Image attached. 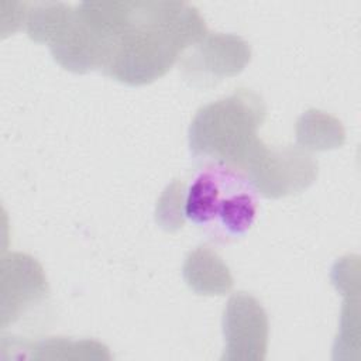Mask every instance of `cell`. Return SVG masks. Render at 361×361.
<instances>
[{
	"label": "cell",
	"mask_w": 361,
	"mask_h": 361,
	"mask_svg": "<svg viewBox=\"0 0 361 361\" xmlns=\"http://www.w3.org/2000/svg\"><path fill=\"white\" fill-rule=\"evenodd\" d=\"M206 34L203 17L188 3L83 1L65 4L47 44L68 71H100L140 86L164 76Z\"/></svg>",
	"instance_id": "cell-1"
},
{
	"label": "cell",
	"mask_w": 361,
	"mask_h": 361,
	"mask_svg": "<svg viewBox=\"0 0 361 361\" xmlns=\"http://www.w3.org/2000/svg\"><path fill=\"white\" fill-rule=\"evenodd\" d=\"M265 103L250 89L197 110L189 127V148L195 158L233 169L243 176L265 155L268 145L258 138Z\"/></svg>",
	"instance_id": "cell-2"
},
{
	"label": "cell",
	"mask_w": 361,
	"mask_h": 361,
	"mask_svg": "<svg viewBox=\"0 0 361 361\" xmlns=\"http://www.w3.org/2000/svg\"><path fill=\"white\" fill-rule=\"evenodd\" d=\"M255 189L241 173L204 164L185 195V216L221 241L243 235L254 221Z\"/></svg>",
	"instance_id": "cell-3"
},
{
	"label": "cell",
	"mask_w": 361,
	"mask_h": 361,
	"mask_svg": "<svg viewBox=\"0 0 361 361\" xmlns=\"http://www.w3.org/2000/svg\"><path fill=\"white\" fill-rule=\"evenodd\" d=\"M188 55H182L180 66L186 79L193 85H212L234 76L250 62V45L238 35L207 32L192 45Z\"/></svg>",
	"instance_id": "cell-4"
},
{
	"label": "cell",
	"mask_w": 361,
	"mask_h": 361,
	"mask_svg": "<svg viewBox=\"0 0 361 361\" xmlns=\"http://www.w3.org/2000/svg\"><path fill=\"white\" fill-rule=\"evenodd\" d=\"M317 176V162L300 147L268 148L247 176L255 192L265 197H283L302 192Z\"/></svg>",
	"instance_id": "cell-5"
},
{
	"label": "cell",
	"mask_w": 361,
	"mask_h": 361,
	"mask_svg": "<svg viewBox=\"0 0 361 361\" xmlns=\"http://www.w3.org/2000/svg\"><path fill=\"white\" fill-rule=\"evenodd\" d=\"M226 350L234 351L230 358L262 360L267 350L268 319L261 303L238 292L228 300L223 316Z\"/></svg>",
	"instance_id": "cell-6"
},
{
	"label": "cell",
	"mask_w": 361,
	"mask_h": 361,
	"mask_svg": "<svg viewBox=\"0 0 361 361\" xmlns=\"http://www.w3.org/2000/svg\"><path fill=\"white\" fill-rule=\"evenodd\" d=\"M48 293L41 265L30 255L13 252L1 262V314L11 323Z\"/></svg>",
	"instance_id": "cell-7"
},
{
	"label": "cell",
	"mask_w": 361,
	"mask_h": 361,
	"mask_svg": "<svg viewBox=\"0 0 361 361\" xmlns=\"http://www.w3.org/2000/svg\"><path fill=\"white\" fill-rule=\"evenodd\" d=\"M183 278L199 295H224L233 286L227 265L209 247H197L185 259Z\"/></svg>",
	"instance_id": "cell-8"
},
{
	"label": "cell",
	"mask_w": 361,
	"mask_h": 361,
	"mask_svg": "<svg viewBox=\"0 0 361 361\" xmlns=\"http://www.w3.org/2000/svg\"><path fill=\"white\" fill-rule=\"evenodd\" d=\"M298 142L302 149L324 151L337 148L344 142V128L341 123L319 110L306 111L296 126Z\"/></svg>",
	"instance_id": "cell-9"
},
{
	"label": "cell",
	"mask_w": 361,
	"mask_h": 361,
	"mask_svg": "<svg viewBox=\"0 0 361 361\" xmlns=\"http://www.w3.org/2000/svg\"><path fill=\"white\" fill-rule=\"evenodd\" d=\"M185 185L179 180L172 182L161 196L157 204V223L168 230L175 231L183 226L185 216Z\"/></svg>",
	"instance_id": "cell-10"
}]
</instances>
